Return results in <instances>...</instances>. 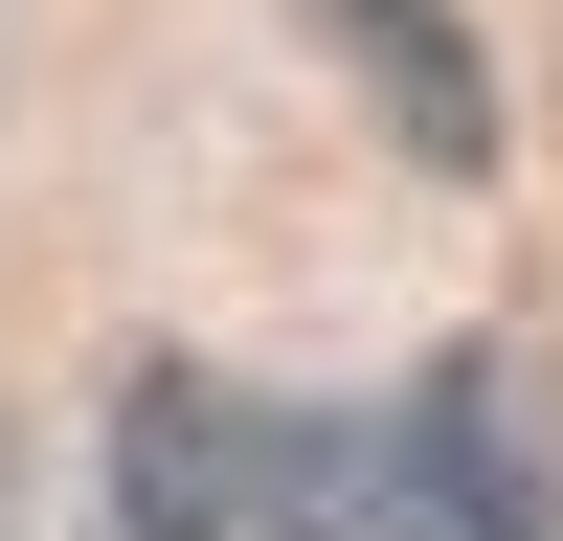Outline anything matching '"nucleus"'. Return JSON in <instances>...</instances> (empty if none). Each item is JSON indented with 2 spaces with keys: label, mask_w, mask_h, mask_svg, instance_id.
Masks as SVG:
<instances>
[{
  "label": "nucleus",
  "mask_w": 563,
  "mask_h": 541,
  "mask_svg": "<svg viewBox=\"0 0 563 541\" xmlns=\"http://www.w3.org/2000/svg\"><path fill=\"white\" fill-rule=\"evenodd\" d=\"M113 541H406V429L384 406H271L225 361L113 384Z\"/></svg>",
  "instance_id": "nucleus-1"
},
{
  "label": "nucleus",
  "mask_w": 563,
  "mask_h": 541,
  "mask_svg": "<svg viewBox=\"0 0 563 541\" xmlns=\"http://www.w3.org/2000/svg\"><path fill=\"white\" fill-rule=\"evenodd\" d=\"M384 429H406V541H563V496H541V384H519L496 339H451Z\"/></svg>",
  "instance_id": "nucleus-2"
},
{
  "label": "nucleus",
  "mask_w": 563,
  "mask_h": 541,
  "mask_svg": "<svg viewBox=\"0 0 563 541\" xmlns=\"http://www.w3.org/2000/svg\"><path fill=\"white\" fill-rule=\"evenodd\" d=\"M294 23L384 90V135H406L429 180H496V68H474V23H451V0H294Z\"/></svg>",
  "instance_id": "nucleus-3"
}]
</instances>
